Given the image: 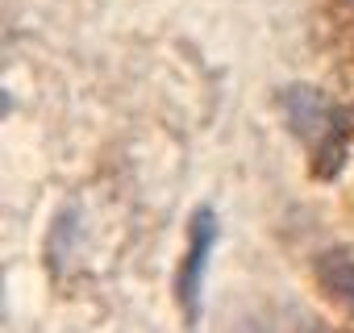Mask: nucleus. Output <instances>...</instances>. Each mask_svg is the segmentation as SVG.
<instances>
[{"label": "nucleus", "instance_id": "nucleus-1", "mask_svg": "<svg viewBox=\"0 0 354 333\" xmlns=\"http://www.w3.org/2000/svg\"><path fill=\"white\" fill-rule=\"evenodd\" d=\"M217 213L213 209H196L192 213V225H188V254L180 263V275H175V296H180L188 321H196V308H201V296H205V275H209V263H213V250H217Z\"/></svg>", "mask_w": 354, "mask_h": 333}, {"label": "nucleus", "instance_id": "nucleus-2", "mask_svg": "<svg viewBox=\"0 0 354 333\" xmlns=\"http://www.w3.org/2000/svg\"><path fill=\"white\" fill-rule=\"evenodd\" d=\"M283 117L300 133V142H308L313 158H321V142L333 146V133H337V121H342L337 104L325 100L317 88H288L283 92Z\"/></svg>", "mask_w": 354, "mask_h": 333}, {"label": "nucleus", "instance_id": "nucleus-3", "mask_svg": "<svg viewBox=\"0 0 354 333\" xmlns=\"http://www.w3.org/2000/svg\"><path fill=\"white\" fill-rule=\"evenodd\" d=\"M317 275H321V287L354 312V254H325L317 263Z\"/></svg>", "mask_w": 354, "mask_h": 333}]
</instances>
